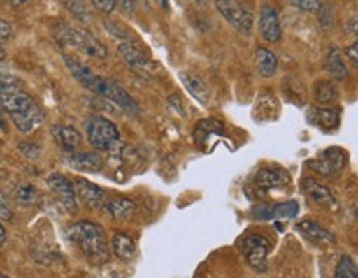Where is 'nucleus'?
I'll list each match as a JSON object with an SVG mask.
<instances>
[{
	"instance_id": "13",
	"label": "nucleus",
	"mask_w": 358,
	"mask_h": 278,
	"mask_svg": "<svg viewBox=\"0 0 358 278\" xmlns=\"http://www.w3.org/2000/svg\"><path fill=\"white\" fill-rule=\"evenodd\" d=\"M254 182L261 189H275V187L289 186L290 174L284 168H262L259 169Z\"/></svg>"
},
{
	"instance_id": "33",
	"label": "nucleus",
	"mask_w": 358,
	"mask_h": 278,
	"mask_svg": "<svg viewBox=\"0 0 358 278\" xmlns=\"http://www.w3.org/2000/svg\"><path fill=\"white\" fill-rule=\"evenodd\" d=\"M64 3L66 6V8L73 13L75 17H77L78 20L85 22L88 19V13H87V8H85V6L80 0H64Z\"/></svg>"
},
{
	"instance_id": "30",
	"label": "nucleus",
	"mask_w": 358,
	"mask_h": 278,
	"mask_svg": "<svg viewBox=\"0 0 358 278\" xmlns=\"http://www.w3.org/2000/svg\"><path fill=\"white\" fill-rule=\"evenodd\" d=\"M222 128H224L222 123H219L216 119H204L201 121V123H198V126H196L194 138L198 139V141H204L209 134L222 133Z\"/></svg>"
},
{
	"instance_id": "3",
	"label": "nucleus",
	"mask_w": 358,
	"mask_h": 278,
	"mask_svg": "<svg viewBox=\"0 0 358 278\" xmlns=\"http://www.w3.org/2000/svg\"><path fill=\"white\" fill-rule=\"evenodd\" d=\"M87 138L96 151H111L120 142V131L105 116H92L87 121Z\"/></svg>"
},
{
	"instance_id": "8",
	"label": "nucleus",
	"mask_w": 358,
	"mask_h": 278,
	"mask_svg": "<svg viewBox=\"0 0 358 278\" xmlns=\"http://www.w3.org/2000/svg\"><path fill=\"white\" fill-rule=\"evenodd\" d=\"M34 105V98L29 93H25L20 87H12L0 92V108L8 113V116L22 113V111L29 110Z\"/></svg>"
},
{
	"instance_id": "10",
	"label": "nucleus",
	"mask_w": 358,
	"mask_h": 278,
	"mask_svg": "<svg viewBox=\"0 0 358 278\" xmlns=\"http://www.w3.org/2000/svg\"><path fill=\"white\" fill-rule=\"evenodd\" d=\"M259 34L262 35L264 40L267 42L275 43L280 40L282 27L279 15H277L275 8L271 6H262L261 12H259Z\"/></svg>"
},
{
	"instance_id": "6",
	"label": "nucleus",
	"mask_w": 358,
	"mask_h": 278,
	"mask_svg": "<svg viewBox=\"0 0 358 278\" xmlns=\"http://www.w3.org/2000/svg\"><path fill=\"white\" fill-rule=\"evenodd\" d=\"M217 12L237 32L249 35L252 32V15L245 10L239 0H216Z\"/></svg>"
},
{
	"instance_id": "41",
	"label": "nucleus",
	"mask_w": 358,
	"mask_h": 278,
	"mask_svg": "<svg viewBox=\"0 0 358 278\" xmlns=\"http://www.w3.org/2000/svg\"><path fill=\"white\" fill-rule=\"evenodd\" d=\"M7 239V234H6V228H3L2 224H0V247L3 245V242Z\"/></svg>"
},
{
	"instance_id": "31",
	"label": "nucleus",
	"mask_w": 358,
	"mask_h": 278,
	"mask_svg": "<svg viewBox=\"0 0 358 278\" xmlns=\"http://www.w3.org/2000/svg\"><path fill=\"white\" fill-rule=\"evenodd\" d=\"M15 199L19 200V204L22 205H32L37 203L38 196L37 191H35L30 184H20L15 189Z\"/></svg>"
},
{
	"instance_id": "21",
	"label": "nucleus",
	"mask_w": 358,
	"mask_h": 278,
	"mask_svg": "<svg viewBox=\"0 0 358 278\" xmlns=\"http://www.w3.org/2000/svg\"><path fill=\"white\" fill-rule=\"evenodd\" d=\"M52 134L55 138L57 145L66 152H73L82 145V134L71 126H53Z\"/></svg>"
},
{
	"instance_id": "19",
	"label": "nucleus",
	"mask_w": 358,
	"mask_h": 278,
	"mask_svg": "<svg viewBox=\"0 0 358 278\" xmlns=\"http://www.w3.org/2000/svg\"><path fill=\"white\" fill-rule=\"evenodd\" d=\"M103 209L115 221H129L134 214V203L127 197H115L103 204Z\"/></svg>"
},
{
	"instance_id": "35",
	"label": "nucleus",
	"mask_w": 358,
	"mask_h": 278,
	"mask_svg": "<svg viewBox=\"0 0 358 278\" xmlns=\"http://www.w3.org/2000/svg\"><path fill=\"white\" fill-rule=\"evenodd\" d=\"M13 212L3 192H0V221H12Z\"/></svg>"
},
{
	"instance_id": "38",
	"label": "nucleus",
	"mask_w": 358,
	"mask_h": 278,
	"mask_svg": "<svg viewBox=\"0 0 358 278\" xmlns=\"http://www.w3.org/2000/svg\"><path fill=\"white\" fill-rule=\"evenodd\" d=\"M12 37V27L7 20L0 19V40H8Z\"/></svg>"
},
{
	"instance_id": "32",
	"label": "nucleus",
	"mask_w": 358,
	"mask_h": 278,
	"mask_svg": "<svg viewBox=\"0 0 358 278\" xmlns=\"http://www.w3.org/2000/svg\"><path fill=\"white\" fill-rule=\"evenodd\" d=\"M12 87H20V80L17 78V75L0 58V92Z\"/></svg>"
},
{
	"instance_id": "12",
	"label": "nucleus",
	"mask_w": 358,
	"mask_h": 278,
	"mask_svg": "<svg viewBox=\"0 0 358 278\" xmlns=\"http://www.w3.org/2000/svg\"><path fill=\"white\" fill-rule=\"evenodd\" d=\"M73 189L75 194L85 205L92 209H98L105 204V192H103L101 187L95 186V184L88 182L87 179H75L73 182Z\"/></svg>"
},
{
	"instance_id": "34",
	"label": "nucleus",
	"mask_w": 358,
	"mask_h": 278,
	"mask_svg": "<svg viewBox=\"0 0 358 278\" xmlns=\"http://www.w3.org/2000/svg\"><path fill=\"white\" fill-rule=\"evenodd\" d=\"M292 3L297 8H301L302 12L317 13V12L322 10V2H320V0H292Z\"/></svg>"
},
{
	"instance_id": "36",
	"label": "nucleus",
	"mask_w": 358,
	"mask_h": 278,
	"mask_svg": "<svg viewBox=\"0 0 358 278\" xmlns=\"http://www.w3.org/2000/svg\"><path fill=\"white\" fill-rule=\"evenodd\" d=\"M93 3V7L96 10H100L103 13H111L116 7V0H90Z\"/></svg>"
},
{
	"instance_id": "18",
	"label": "nucleus",
	"mask_w": 358,
	"mask_h": 278,
	"mask_svg": "<svg viewBox=\"0 0 358 278\" xmlns=\"http://www.w3.org/2000/svg\"><path fill=\"white\" fill-rule=\"evenodd\" d=\"M69 164L73 169L87 173H98L101 169V158L95 152H69Z\"/></svg>"
},
{
	"instance_id": "22",
	"label": "nucleus",
	"mask_w": 358,
	"mask_h": 278,
	"mask_svg": "<svg viewBox=\"0 0 358 278\" xmlns=\"http://www.w3.org/2000/svg\"><path fill=\"white\" fill-rule=\"evenodd\" d=\"M340 93L337 85L330 80H320L313 85V100L320 106H332L338 101Z\"/></svg>"
},
{
	"instance_id": "1",
	"label": "nucleus",
	"mask_w": 358,
	"mask_h": 278,
	"mask_svg": "<svg viewBox=\"0 0 358 278\" xmlns=\"http://www.w3.org/2000/svg\"><path fill=\"white\" fill-rule=\"evenodd\" d=\"M66 237L71 244L78 247L87 255L88 260L95 263H105L108 260V245L105 240V232L101 226L90 221H80L69 227Z\"/></svg>"
},
{
	"instance_id": "7",
	"label": "nucleus",
	"mask_w": 358,
	"mask_h": 278,
	"mask_svg": "<svg viewBox=\"0 0 358 278\" xmlns=\"http://www.w3.org/2000/svg\"><path fill=\"white\" fill-rule=\"evenodd\" d=\"M271 252V242L262 235H249L243 240V254L248 263L257 272H264L267 268V257Z\"/></svg>"
},
{
	"instance_id": "16",
	"label": "nucleus",
	"mask_w": 358,
	"mask_h": 278,
	"mask_svg": "<svg viewBox=\"0 0 358 278\" xmlns=\"http://www.w3.org/2000/svg\"><path fill=\"white\" fill-rule=\"evenodd\" d=\"M118 53H120V57L124 60V64H127L129 68H133V70L146 71L151 65H153L151 64L150 58H148L145 53L140 50V48H136L133 43H129V42L120 43Z\"/></svg>"
},
{
	"instance_id": "17",
	"label": "nucleus",
	"mask_w": 358,
	"mask_h": 278,
	"mask_svg": "<svg viewBox=\"0 0 358 278\" xmlns=\"http://www.w3.org/2000/svg\"><path fill=\"white\" fill-rule=\"evenodd\" d=\"M303 189H306V194L310 197L317 205H322V207L327 209L337 207V199H335L332 191H330L329 187L315 182L313 179H307V181L303 182Z\"/></svg>"
},
{
	"instance_id": "23",
	"label": "nucleus",
	"mask_w": 358,
	"mask_h": 278,
	"mask_svg": "<svg viewBox=\"0 0 358 278\" xmlns=\"http://www.w3.org/2000/svg\"><path fill=\"white\" fill-rule=\"evenodd\" d=\"M181 82L185 85L187 92L191 93L192 98H196L201 105H208L211 100V92H209L208 85H206L199 76L192 73H181Z\"/></svg>"
},
{
	"instance_id": "42",
	"label": "nucleus",
	"mask_w": 358,
	"mask_h": 278,
	"mask_svg": "<svg viewBox=\"0 0 358 278\" xmlns=\"http://www.w3.org/2000/svg\"><path fill=\"white\" fill-rule=\"evenodd\" d=\"M3 55H6V52H3L2 45H0V58H3Z\"/></svg>"
},
{
	"instance_id": "28",
	"label": "nucleus",
	"mask_w": 358,
	"mask_h": 278,
	"mask_svg": "<svg viewBox=\"0 0 358 278\" xmlns=\"http://www.w3.org/2000/svg\"><path fill=\"white\" fill-rule=\"evenodd\" d=\"M284 92L287 98L292 103H297L299 106H302L306 103V87L299 78H287L284 83Z\"/></svg>"
},
{
	"instance_id": "24",
	"label": "nucleus",
	"mask_w": 358,
	"mask_h": 278,
	"mask_svg": "<svg viewBox=\"0 0 358 278\" xmlns=\"http://www.w3.org/2000/svg\"><path fill=\"white\" fill-rule=\"evenodd\" d=\"M111 249L120 260H131L136 255V242L124 232H115L111 239Z\"/></svg>"
},
{
	"instance_id": "39",
	"label": "nucleus",
	"mask_w": 358,
	"mask_h": 278,
	"mask_svg": "<svg viewBox=\"0 0 358 278\" xmlns=\"http://www.w3.org/2000/svg\"><path fill=\"white\" fill-rule=\"evenodd\" d=\"M345 53H347V57L353 61V64H358V40L357 42H353L350 47L347 48Z\"/></svg>"
},
{
	"instance_id": "4",
	"label": "nucleus",
	"mask_w": 358,
	"mask_h": 278,
	"mask_svg": "<svg viewBox=\"0 0 358 278\" xmlns=\"http://www.w3.org/2000/svg\"><path fill=\"white\" fill-rule=\"evenodd\" d=\"M90 92L96 93V95H100L103 98H108V100L115 103V105L122 108L123 111H127L128 115L136 116L140 113V106H138V103L134 101V98L129 95L127 89H124L120 83L111 82V80H105L101 78V76L98 78L96 76L95 83L92 85Z\"/></svg>"
},
{
	"instance_id": "27",
	"label": "nucleus",
	"mask_w": 358,
	"mask_h": 278,
	"mask_svg": "<svg viewBox=\"0 0 358 278\" xmlns=\"http://www.w3.org/2000/svg\"><path fill=\"white\" fill-rule=\"evenodd\" d=\"M325 70L327 73H329L332 78L335 80H343L347 76V66L343 64L342 60V55H340V52L337 48H332V50L329 52V55L325 58Z\"/></svg>"
},
{
	"instance_id": "25",
	"label": "nucleus",
	"mask_w": 358,
	"mask_h": 278,
	"mask_svg": "<svg viewBox=\"0 0 358 278\" xmlns=\"http://www.w3.org/2000/svg\"><path fill=\"white\" fill-rule=\"evenodd\" d=\"M252 113L257 121H272L279 115V103H277L275 96L264 95L257 100L256 110Z\"/></svg>"
},
{
	"instance_id": "5",
	"label": "nucleus",
	"mask_w": 358,
	"mask_h": 278,
	"mask_svg": "<svg viewBox=\"0 0 358 278\" xmlns=\"http://www.w3.org/2000/svg\"><path fill=\"white\" fill-rule=\"evenodd\" d=\"M347 164V152L340 147H329L317 158L307 161V166L324 177H337Z\"/></svg>"
},
{
	"instance_id": "11",
	"label": "nucleus",
	"mask_w": 358,
	"mask_h": 278,
	"mask_svg": "<svg viewBox=\"0 0 358 278\" xmlns=\"http://www.w3.org/2000/svg\"><path fill=\"white\" fill-rule=\"evenodd\" d=\"M254 217L259 221H271V219H295L299 214V204L295 200H287L277 205H259L252 210Z\"/></svg>"
},
{
	"instance_id": "20",
	"label": "nucleus",
	"mask_w": 358,
	"mask_h": 278,
	"mask_svg": "<svg viewBox=\"0 0 358 278\" xmlns=\"http://www.w3.org/2000/svg\"><path fill=\"white\" fill-rule=\"evenodd\" d=\"M297 231L301 232V234L306 235L307 239L315 242V244H335L334 234H330L327 228L319 226L317 222L310 221V219H306V221L299 222Z\"/></svg>"
},
{
	"instance_id": "15",
	"label": "nucleus",
	"mask_w": 358,
	"mask_h": 278,
	"mask_svg": "<svg viewBox=\"0 0 358 278\" xmlns=\"http://www.w3.org/2000/svg\"><path fill=\"white\" fill-rule=\"evenodd\" d=\"M307 119L317 128L335 129L340 124V111L330 106H317L308 111Z\"/></svg>"
},
{
	"instance_id": "2",
	"label": "nucleus",
	"mask_w": 358,
	"mask_h": 278,
	"mask_svg": "<svg viewBox=\"0 0 358 278\" xmlns=\"http://www.w3.org/2000/svg\"><path fill=\"white\" fill-rule=\"evenodd\" d=\"M55 37L57 40H60L62 45H69V47L77 48L78 52H82L88 57L100 58V60L108 57V50H106L105 45L92 32L80 29V27L58 25L55 29Z\"/></svg>"
},
{
	"instance_id": "29",
	"label": "nucleus",
	"mask_w": 358,
	"mask_h": 278,
	"mask_svg": "<svg viewBox=\"0 0 358 278\" xmlns=\"http://www.w3.org/2000/svg\"><path fill=\"white\" fill-rule=\"evenodd\" d=\"M335 277L337 278H358V265L350 255H342L335 268Z\"/></svg>"
},
{
	"instance_id": "37",
	"label": "nucleus",
	"mask_w": 358,
	"mask_h": 278,
	"mask_svg": "<svg viewBox=\"0 0 358 278\" xmlns=\"http://www.w3.org/2000/svg\"><path fill=\"white\" fill-rule=\"evenodd\" d=\"M19 149L24 152L27 158H32V159L38 158V154H40L38 147L34 146V145H29V142H22V145L19 146Z\"/></svg>"
},
{
	"instance_id": "40",
	"label": "nucleus",
	"mask_w": 358,
	"mask_h": 278,
	"mask_svg": "<svg viewBox=\"0 0 358 278\" xmlns=\"http://www.w3.org/2000/svg\"><path fill=\"white\" fill-rule=\"evenodd\" d=\"M8 3H10V6H13V7H22V6H25L27 2H29V0H7Z\"/></svg>"
},
{
	"instance_id": "14",
	"label": "nucleus",
	"mask_w": 358,
	"mask_h": 278,
	"mask_svg": "<svg viewBox=\"0 0 358 278\" xmlns=\"http://www.w3.org/2000/svg\"><path fill=\"white\" fill-rule=\"evenodd\" d=\"M10 119L13 123V126L19 129L20 133H32L35 128H38L40 124L43 123L45 115H43L42 108L35 103L32 108L22 111V113L10 115Z\"/></svg>"
},
{
	"instance_id": "26",
	"label": "nucleus",
	"mask_w": 358,
	"mask_h": 278,
	"mask_svg": "<svg viewBox=\"0 0 358 278\" xmlns=\"http://www.w3.org/2000/svg\"><path fill=\"white\" fill-rule=\"evenodd\" d=\"M277 57L267 48L259 47L256 50V66L257 71L261 73L264 78H271V76L275 75L277 71Z\"/></svg>"
},
{
	"instance_id": "9",
	"label": "nucleus",
	"mask_w": 358,
	"mask_h": 278,
	"mask_svg": "<svg viewBox=\"0 0 358 278\" xmlns=\"http://www.w3.org/2000/svg\"><path fill=\"white\" fill-rule=\"evenodd\" d=\"M47 186L50 187V191L58 197L64 207L69 210V212H77V194H75L73 184H71L69 179H66L64 174H52L47 179Z\"/></svg>"
}]
</instances>
